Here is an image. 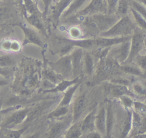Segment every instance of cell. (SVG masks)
<instances>
[{"label":"cell","instance_id":"39","mask_svg":"<svg viewBox=\"0 0 146 138\" xmlns=\"http://www.w3.org/2000/svg\"><path fill=\"white\" fill-rule=\"evenodd\" d=\"M11 40L9 39H5L1 41V49L5 51H10Z\"/></svg>","mask_w":146,"mask_h":138},{"label":"cell","instance_id":"8","mask_svg":"<svg viewBox=\"0 0 146 138\" xmlns=\"http://www.w3.org/2000/svg\"><path fill=\"white\" fill-rule=\"evenodd\" d=\"M18 26L22 29L24 34L25 39L23 45L28 43H32L40 47L43 46L42 39L35 30L22 23H19Z\"/></svg>","mask_w":146,"mask_h":138},{"label":"cell","instance_id":"13","mask_svg":"<svg viewBox=\"0 0 146 138\" xmlns=\"http://www.w3.org/2000/svg\"><path fill=\"white\" fill-rule=\"evenodd\" d=\"M80 80V76L74 78L72 80L64 79L62 81H59V82L53 88L46 89L43 91L44 93H57V92H63L67 90L68 87H70L72 85L77 83L78 81Z\"/></svg>","mask_w":146,"mask_h":138},{"label":"cell","instance_id":"2","mask_svg":"<svg viewBox=\"0 0 146 138\" xmlns=\"http://www.w3.org/2000/svg\"><path fill=\"white\" fill-rule=\"evenodd\" d=\"M135 22H133L127 15L121 18L108 30L101 32L99 35L102 37H115L132 36L137 28Z\"/></svg>","mask_w":146,"mask_h":138},{"label":"cell","instance_id":"34","mask_svg":"<svg viewBox=\"0 0 146 138\" xmlns=\"http://www.w3.org/2000/svg\"><path fill=\"white\" fill-rule=\"evenodd\" d=\"M131 96L129 95H122L119 97V99L121 101V102L123 104V106L125 107V108H131L133 106L134 104V101L132 100V99L131 98Z\"/></svg>","mask_w":146,"mask_h":138},{"label":"cell","instance_id":"37","mask_svg":"<svg viewBox=\"0 0 146 138\" xmlns=\"http://www.w3.org/2000/svg\"><path fill=\"white\" fill-rule=\"evenodd\" d=\"M111 82L113 83L125 85V86H128V85H129L131 83V82L129 80L125 79V78H115V79L112 80L111 81Z\"/></svg>","mask_w":146,"mask_h":138},{"label":"cell","instance_id":"21","mask_svg":"<svg viewBox=\"0 0 146 138\" xmlns=\"http://www.w3.org/2000/svg\"><path fill=\"white\" fill-rule=\"evenodd\" d=\"M82 122H74V124L69 128L66 132L65 137L67 138H76L80 137L83 133L81 128Z\"/></svg>","mask_w":146,"mask_h":138},{"label":"cell","instance_id":"47","mask_svg":"<svg viewBox=\"0 0 146 138\" xmlns=\"http://www.w3.org/2000/svg\"><path fill=\"white\" fill-rule=\"evenodd\" d=\"M1 1H2V0H1Z\"/></svg>","mask_w":146,"mask_h":138},{"label":"cell","instance_id":"3","mask_svg":"<svg viewBox=\"0 0 146 138\" xmlns=\"http://www.w3.org/2000/svg\"><path fill=\"white\" fill-rule=\"evenodd\" d=\"M145 33L137 28L131 36V48L129 56L125 62L123 64L133 63L135 58L140 54L142 50L145 49L144 40Z\"/></svg>","mask_w":146,"mask_h":138},{"label":"cell","instance_id":"40","mask_svg":"<svg viewBox=\"0 0 146 138\" xmlns=\"http://www.w3.org/2000/svg\"><path fill=\"white\" fill-rule=\"evenodd\" d=\"M21 48V45L20 43L16 40H12L11 43L10 51L12 52H18Z\"/></svg>","mask_w":146,"mask_h":138},{"label":"cell","instance_id":"32","mask_svg":"<svg viewBox=\"0 0 146 138\" xmlns=\"http://www.w3.org/2000/svg\"><path fill=\"white\" fill-rule=\"evenodd\" d=\"M57 75H58L57 73H56L53 70H47L44 72L43 73V76L45 78V79L51 81L55 85L57 83L58 81V77Z\"/></svg>","mask_w":146,"mask_h":138},{"label":"cell","instance_id":"5","mask_svg":"<svg viewBox=\"0 0 146 138\" xmlns=\"http://www.w3.org/2000/svg\"><path fill=\"white\" fill-rule=\"evenodd\" d=\"M99 13H107V0H91L83 9L74 14V16L84 18Z\"/></svg>","mask_w":146,"mask_h":138},{"label":"cell","instance_id":"24","mask_svg":"<svg viewBox=\"0 0 146 138\" xmlns=\"http://www.w3.org/2000/svg\"><path fill=\"white\" fill-rule=\"evenodd\" d=\"M84 69L86 74L92 75L94 70V61L92 56L89 53H86L84 57Z\"/></svg>","mask_w":146,"mask_h":138},{"label":"cell","instance_id":"20","mask_svg":"<svg viewBox=\"0 0 146 138\" xmlns=\"http://www.w3.org/2000/svg\"><path fill=\"white\" fill-rule=\"evenodd\" d=\"M68 120H65L64 121H60L55 123L51 127L50 133L49 137H58L59 135L63 132L64 128L67 127L70 123Z\"/></svg>","mask_w":146,"mask_h":138},{"label":"cell","instance_id":"30","mask_svg":"<svg viewBox=\"0 0 146 138\" xmlns=\"http://www.w3.org/2000/svg\"><path fill=\"white\" fill-rule=\"evenodd\" d=\"M133 63L139 66L143 72L146 71V54L140 55L139 54L134 60Z\"/></svg>","mask_w":146,"mask_h":138},{"label":"cell","instance_id":"10","mask_svg":"<svg viewBox=\"0 0 146 138\" xmlns=\"http://www.w3.org/2000/svg\"><path fill=\"white\" fill-rule=\"evenodd\" d=\"M83 49L81 48L78 47V48L75 49L71 53L74 78L80 76V74L82 70L83 61Z\"/></svg>","mask_w":146,"mask_h":138},{"label":"cell","instance_id":"18","mask_svg":"<svg viewBox=\"0 0 146 138\" xmlns=\"http://www.w3.org/2000/svg\"><path fill=\"white\" fill-rule=\"evenodd\" d=\"M114 113L111 103H108L106 108V137H110L113 126Z\"/></svg>","mask_w":146,"mask_h":138},{"label":"cell","instance_id":"19","mask_svg":"<svg viewBox=\"0 0 146 138\" xmlns=\"http://www.w3.org/2000/svg\"><path fill=\"white\" fill-rule=\"evenodd\" d=\"M120 70L126 74L141 77L143 72L135 64H123L120 65Z\"/></svg>","mask_w":146,"mask_h":138},{"label":"cell","instance_id":"43","mask_svg":"<svg viewBox=\"0 0 146 138\" xmlns=\"http://www.w3.org/2000/svg\"><path fill=\"white\" fill-rule=\"evenodd\" d=\"M141 77L143 78V79H146V71L143 73V75L141 76Z\"/></svg>","mask_w":146,"mask_h":138},{"label":"cell","instance_id":"46","mask_svg":"<svg viewBox=\"0 0 146 138\" xmlns=\"http://www.w3.org/2000/svg\"><path fill=\"white\" fill-rule=\"evenodd\" d=\"M144 103H146V98H145V100H144Z\"/></svg>","mask_w":146,"mask_h":138},{"label":"cell","instance_id":"29","mask_svg":"<svg viewBox=\"0 0 146 138\" xmlns=\"http://www.w3.org/2000/svg\"><path fill=\"white\" fill-rule=\"evenodd\" d=\"M130 6L146 20V7L136 0H130Z\"/></svg>","mask_w":146,"mask_h":138},{"label":"cell","instance_id":"15","mask_svg":"<svg viewBox=\"0 0 146 138\" xmlns=\"http://www.w3.org/2000/svg\"><path fill=\"white\" fill-rule=\"evenodd\" d=\"M85 103V94H83L79 96L75 100L73 106V113H72V122H76L80 119Z\"/></svg>","mask_w":146,"mask_h":138},{"label":"cell","instance_id":"28","mask_svg":"<svg viewBox=\"0 0 146 138\" xmlns=\"http://www.w3.org/2000/svg\"><path fill=\"white\" fill-rule=\"evenodd\" d=\"M27 126H25L23 128L14 130L13 129H9L5 128V137H10V138H18L20 137L22 134L26 131Z\"/></svg>","mask_w":146,"mask_h":138},{"label":"cell","instance_id":"25","mask_svg":"<svg viewBox=\"0 0 146 138\" xmlns=\"http://www.w3.org/2000/svg\"><path fill=\"white\" fill-rule=\"evenodd\" d=\"M68 34L71 39L77 40L83 38L82 28L78 26H72L68 30Z\"/></svg>","mask_w":146,"mask_h":138},{"label":"cell","instance_id":"38","mask_svg":"<svg viewBox=\"0 0 146 138\" xmlns=\"http://www.w3.org/2000/svg\"><path fill=\"white\" fill-rule=\"evenodd\" d=\"M52 1L53 0H42V2L43 3V5H44V10L42 12V16H43V19H46L48 11L50 5H51Z\"/></svg>","mask_w":146,"mask_h":138},{"label":"cell","instance_id":"1","mask_svg":"<svg viewBox=\"0 0 146 138\" xmlns=\"http://www.w3.org/2000/svg\"><path fill=\"white\" fill-rule=\"evenodd\" d=\"M84 24L90 30L101 32L111 28L121 18L116 14L99 13L84 17Z\"/></svg>","mask_w":146,"mask_h":138},{"label":"cell","instance_id":"16","mask_svg":"<svg viewBox=\"0 0 146 138\" xmlns=\"http://www.w3.org/2000/svg\"><path fill=\"white\" fill-rule=\"evenodd\" d=\"M87 0H73L68 7L63 12L60 19H67L75 14L82 8Z\"/></svg>","mask_w":146,"mask_h":138},{"label":"cell","instance_id":"48","mask_svg":"<svg viewBox=\"0 0 146 138\" xmlns=\"http://www.w3.org/2000/svg\"><path fill=\"white\" fill-rule=\"evenodd\" d=\"M33 1H34V0H33Z\"/></svg>","mask_w":146,"mask_h":138},{"label":"cell","instance_id":"31","mask_svg":"<svg viewBox=\"0 0 146 138\" xmlns=\"http://www.w3.org/2000/svg\"><path fill=\"white\" fill-rule=\"evenodd\" d=\"M120 0H107V14H115L117 10V6Z\"/></svg>","mask_w":146,"mask_h":138},{"label":"cell","instance_id":"44","mask_svg":"<svg viewBox=\"0 0 146 138\" xmlns=\"http://www.w3.org/2000/svg\"><path fill=\"white\" fill-rule=\"evenodd\" d=\"M142 83L144 84V85L146 87V79H144V80L143 81H141Z\"/></svg>","mask_w":146,"mask_h":138},{"label":"cell","instance_id":"27","mask_svg":"<svg viewBox=\"0 0 146 138\" xmlns=\"http://www.w3.org/2000/svg\"><path fill=\"white\" fill-rule=\"evenodd\" d=\"M132 89L135 95L146 98V87L141 81L133 82L132 85Z\"/></svg>","mask_w":146,"mask_h":138},{"label":"cell","instance_id":"9","mask_svg":"<svg viewBox=\"0 0 146 138\" xmlns=\"http://www.w3.org/2000/svg\"><path fill=\"white\" fill-rule=\"evenodd\" d=\"M73 0H59L56 4L51 7V19L56 24L63 12L68 7Z\"/></svg>","mask_w":146,"mask_h":138},{"label":"cell","instance_id":"26","mask_svg":"<svg viewBox=\"0 0 146 138\" xmlns=\"http://www.w3.org/2000/svg\"><path fill=\"white\" fill-rule=\"evenodd\" d=\"M68 111V106H58L48 115L49 119H56L65 115Z\"/></svg>","mask_w":146,"mask_h":138},{"label":"cell","instance_id":"22","mask_svg":"<svg viewBox=\"0 0 146 138\" xmlns=\"http://www.w3.org/2000/svg\"><path fill=\"white\" fill-rule=\"evenodd\" d=\"M130 0H120L116 14L122 18L127 15H128V12L130 11Z\"/></svg>","mask_w":146,"mask_h":138},{"label":"cell","instance_id":"33","mask_svg":"<svg viewBox=\"0 0 146 138\" xmlns=\"http://www.w3.org/2000/svg\"><path fill=\"white\" fill-rule=\"evenodd\" d=\"M1 66H7L14 63V59L11 55H2L0 58Z\"/></svg>","mask_w":146,"mask_h":138},{"label":"cell","instance_id":"23","mask_svg":"<svg viewBox=\"0 0 146 138\" xmlns=\"http://www.w3.org/2000/svg\"><path fill=\"white\" fill-rule=\"evenodd\" d=\"M130 11L133 16L134 22L137 27L146 33V20L137 11L131 7H130Z\"/></svg>","mask_w":146,"mask_h":138},{"label":"cell","instance_id":"41","mask_svg":"<svg viewBox=\"0 0 146 138\" xmlns=\"http://www.w3.org/2000/svg\"><path fill=\"white\" fill-rule=\"evenodd\" d=\"M86 137H98V138H100L102 136V135L98 132H96V131H90L88 133H87V134L86 135Z\"/></svg>","mask_w":146,"mask_h":138},{"label":"cell","instance_id":"42","mask_svg":"<svg viewBox=\"0 0 146 138\" xmlns=\"http://www.w3.org/2000/svg\"><path fill=\"white\" fill-rule=\"evenodd\" d=\"M136 1H137L140 3H142L143 5H144L146 7V0H136Z\"/></svg>","mask_w":146,"mask_h":138},{"label":"cell","instance_id":"11","mask_svg":"<svg viewBox=\"0 0 146 138\" xmlns=\"http://www.w3.org/2000/svg\"><path fill=\"white\" fill-rule=\"evenodd\" d=\"M96 112V108H94L82 120L81 128L83 133H86L92 131L95 127V119Z\"/></svg>","mask_w":146,"mask_h":138},{"label":"cell","instance_id":"17","mask_svg":"<svg viewBox=\"0 0 146 138\" xmlns=\"http://www.w3.org/2000/svg\"><path fill=\"white\" fill-rule=\"evenodd\" d=\"M81 80L77 83L72 85L66 91L64 96L58 104V106H68L71 102L73 95L81 83Z\"/></svg>","mask_w":146,"mask_h":138},{"label":"cell","instance_id":"6","mask_svg":"<svg viewBox=\"0 0 146 138\" xmlns=\"http://www.w3.org/2000/svg\"><path fill=\"white\" fill-rule=\"evenodd\" d=\"M131 39H128L121 43L115 45L110 53L114 60L119 64H123L127 60L131 48Z\"/></svg>","mask_w":146,"mask_h":138},{"label":"cell","instance_id":"35","mask_svg":"<svg viewBox=\"0 0 146 138\" xmlns=\"http://www.w3.org/2000/svg\"><path fill=\"white\" fill-rule=\"evenodd\" d=\"M133 107L135 111L146 117V103L135 101Z\"/></svg>","mask_w":146,"mask_h":138},{"label":"cell","instance_id":"45","mask_svg":"<svg viewBox=\"0 0 146 138\" xmlns=\"http://www.w3.org/2000/svg\"><path fill=\"white\" fill-rule=\"evenodd\" d=\"M144 44H145V50H146V37L145 38V40H144Z\"/></svg>","mask_w":146,"mask_h":138},{"label":"cell","instance_id":"14","mask_svg":"<svg viewBox=\"0 0 146 138\" xmlns=\"http://www.w3.org/2000/svg\"><path fill=\"white\" fill-rule=\"evenodd\" d=\"M109 91L113 97L119 98L122 95H129L131 97H135V94L133 92L131 91L127 86L111 83L109 87Z\"/></svg>","mask_w":146,"mask_h":138},{"label":"cell","instance_id":"36","mask_svg":"<svg viewBox=\"0 0 146 138\" xmlns=\"http://www.w3.org/2000/svg\"><path fill=\"white\" fill-rule=\"evenodd\" d=\"M63 42H64V41H63ZM64 43L65 44V45L60 50V55L62 56L68 55V53H69L70 52L74 47V46L72 45L71 44H70L69 43H66V42H64Z\"/></svg>","mask_w":146,"mask_h":138},{"label":"cell","instance_id":"7","mask_svg":"<svg viewBox=\"0 0 146 138\" xmlns=\"http://www.w3.org/2000/svg\"><path fill=\"white\" fill-rule=\"evenodd\" d=\"M31 109L26 108L15 111L8 118L2 125L3 128L13 129L16 126L22 123L30 113Z\"/></svg>","mask_w":146,"mask_h":138},{"label":"cell","instance_id":"4","mask_svg":"<svg viewBox=\"0 0 146 138\" xmlns=\"http://www.w3.org/2000/svg\"><path fill=\"white\" fill-rule=\"evenodd\" d=\"M52 69L60 77L68 79L71 75L73 76V69L71 54L62 56L55 62L50 64Z\"/></svg>","mask_w":146,"mask_h":138},{"label":"cell","instance_id":"12","mask_svg":"<svg viewBox=\"0 0 146 138\" xmlns=\"http://www.w3.org/2000/svg\"><path fill=\"white\" fill-rule=\"evenodd\" d=\"M95 128L102 135L106 136V108L102 107L96 114Z\"/></svg>","mask_w":146,"mask_h":138}]
</instances>
